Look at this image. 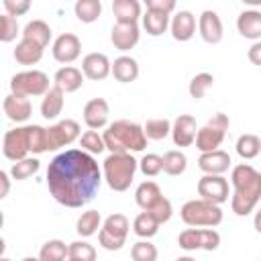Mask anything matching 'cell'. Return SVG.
<instances>
[{
	"label": "cell",
	"mask_w": 261,
	"mask_h": 261,
	"mask_svg": "<svg viewBox=\"0 0 261 261\" xmlns=\"http://www.w3.org/2000/svg\"><path fill=\"white\" fill-rule=\"evenodd\" d=\"M102 169L82 149H67L55 155L47 167V188L55 202L65 208L86 206L100 190Z\"/></svg>",
	"instance_id": "6da1fadb"
},
{
	"label": "cell",
	"mask_w": 261,
	"mask_h": 261,
	"mask_svg": "<svg viewBox=\"0 0 261 261\" xmlns=\"http://www.w3.org/2000/svg\"><path fill=\"white\" fill-rule=\"evenodd\" d=\"M230 208L237 216H249L261 200V173L249 165L239 163L230 169Z\"/></svg>",
	"instance_id": "7a4b0ae2"
},
{
	"label": "cell",
	"mask_w": 261,
	"mask_h": 261,
	"mask_svg": "<svg viewBox=\"0 0 261 261\" xmlns=\"http://www.w3.org/2000/svg\"><path fill=\"white\" fill-rule=\"evenodd\" d=\"M104 149L110 153H139L147 147V137L139 122L120 118L110 122L102 133Z\"/></svg>",
	"instance_id": "3957f363"
},
{
	"label": "cell",
	"mask_w": 261,
	"mask_h": 261,
	"mask_svg": "<svg viewBox=\"0 0 261 261\" xmlns=\"http://www.w3.org/2000/svg\"><path fill=\"white\" fill-rule=\"evenodd\" d=\"M137 173V159L130 153H110L102 161V179L114 192H126Z\"/></svg>",
	"instance_id": "277c9868"
},
{
	"label": "cell",
	"mask_w": 261,
	"mask_h": 261,
	"mask_svg": "<svg viewBox=\"0 0 261 261\" xmlns=\"http://www.w3.org/2000/svg\"><path fill=\"white\" fill-rule=\"evenodd\" d=\"M181 220L192 228H214L222 222V208L206 200H188L179 210Z\"/></svg>",
	"instance_id": "5b68a950"
},
{
	"label": "cell",
	"mask_w": 261,
	"mask_h": 261,
	"mask_svg": "<svg viewBox=\"0 0 261 261\" xmlns=\"http://www.w3.org/2000/svg\"><path fill=\"white\" fill-rule=\"evenodd\" d=\"M230 126V120L224 112H216L212 118H208V122L204 126L198 128L196 133V139H194V145L200 153H210V151H216L220 149L224 137H226V130Z\"/></svg>",
	"instance_id": "8992f818"
},
{
	"label": "cell",
	"mask_w": 261,
	"mask_h": 261,
	"mask_svg": "<svg viewBox=\"0 0 261 261\" xmlns=\"http://www.w3.org/2000/svg\"><path fill=\"white\" fill-rule=\"evenodd\" d=\"M128 230H130L128 218L122 212H114L102 220L98 230V243L106 251H120L126 243Z\"/></svg>",
	"instance_id": "52a82bcc"
},
{
	"label": "cell",
	"mask_w": 261,
	"mask_h": 261,
	"mask_svg": "<svg viewBox=\"0 0 261 261\" xmlns=\"http://www.w3.org/2000/svg\"><path fill=\"white\" fill-rule=\"evenodd\" d=\"M49 88H51L49 75L41 69H24L10 77V94L14 96H22V98L43 96Z\"/></svg>",
	"instance_id": "ba28073f"
},
{
	"label": "cell",
	"mask_w": 261,
	"mask_h": 261,
	"mask_svg": "<svg viewBox=\"0 0 261 261\" xmlns=\"http://www.w3.org/2000/svg\"><path fill=\"white\" fill-rule=\"evenodd\" d=\"M177 245L184 251H216L220 245V234L214 228H186L177 237Z\"/></svg>",
	"instance_id": "9c48e42d"
},
{
	"label": "cell",
	"mask_w": 261,
	"mask_h": 261,
	"mask_svg": "<svg viewBox=\"0 0 261 261\" xmlns=\"http://www.w3.org/2000/svg\"><path fill=\"white\" fill-rule=\"evenodd\" d=\"M45 130H47V149L49 151H57L61 147H67L73 141H77L80 135H82L80 122L73 120V118L57 120L55 124L45 126Z\"/></svg>",
	"instance_id": "30bf717a"
},
{
	"label": "cell",
	"mask_w": 261,
	"mask_h": 261,
	"mask_svg": "<svg viewBox=\"0 0 261 261\" xmlns=\"http://www.w3.org/2000/svg\"><path fill=\"white\" fill-rule=\"evenodd\" d=\"M2 153L12 163L20 161L24 157H31V151H29V124H22V126L6 130L4 139H2Z\"/></svg>",
	"instance_id": "8fae6325"
},
{
	"label": "cell",
	"mask_w": 261,
	"mask_h": 261,
	"mask_svg": "<svg viewBox=\"0 0 261 261\" xmlns=\"http://www.w3.org/2000/svg\"><path fill=\"white\" fill-rule=\"evenodd\" d=\"M198 196L200 200L212 202L216 206L224 204L230 196V188H228V179L224 175H202L198 179Z\"/></svg>",
	"instance_id": "7c38bea8"
},
{
	"label": "cell",
	"mask_w": 261,
	"mask_h": 261,
	"mask_svg": "<svg viewBox=\"0 0 261 261\" xmlns=\"http://www.w3.org/2000/svg\"><path fill=\"white\" fill-rule=\"evenodd\" d=\"M51 53H53V59L57 63H63V65H69L73 63L80 53H82V41L77 35L73 33H61L55 41H53V47H51Z\"/></svg>",
	"instance_id": "4fadbf2b"
},
{
	"label": "cell",
	"mask_w": 261,
	"mask_h": 261,
	"mask_svg": "<svg viewBox=\"0 0 261 261\" xmlns=\"http://www.w3.org/2000/svg\"><path fill=\"white\" fill-rule=\"evenodd\" d=\"M196 27H198V33H200V37H202L204 43L216 45V43L222 41L224 27H222V20H220L218 12H214V10H204V12L198 16Z\"/></svg>",
	"instance_id": "5bb4252c"
},
{
	"label": "cell",
	"mask_w": 261,
	"mask_h": 261,
	"mask_svg": "<svg viewBox=\"0 0 261 261\" xmlns=\"http://www.w3.org/2000/svg\"><path fill=\"white\" fill-rule=\"evenodd\" d=\"M198 133V122L192 114H177L171 122V139L175 147H192Z\"/></svg>",
	"instance_id": "9a60e30c"
},
{
	"label": "cell",
	"mask_w": 261,
	"mask_h": 261,
	"mask_svg": "<svg viewBox=\"0 0 261 261\" xmlns=\"http://www.w3.org/2000/svg\"><path fill=\"white\" fill-rule=\"evenodd\" d=\"M230 155L222 149L210 151V153H200L198 157V167L204 175H224L230 169Z\"/></svg>",
	"instance_id": "2e32d148"
},
{
	"label": "cell",
	"mask_w": 261,
	"mask_h": 261,
	"mask_svg": "<svg viewBox=\"0 0 261 261\" xmlns=\"http://www.w3.org/2000/svg\"><path fill=\"white\" fill-rule=\"evenodd\" d=\"M108 116H110V106L104 98H92L84 106V122L90 130L106 128L108 126Z\"/></svg>",
	"instance_id": "e0dca14e"
},
{
	"label": "cell",
	"mask_w": 261,
	"mask_h": 261,
	"mask_svg": "<svg viewBox=\"0 0 261 261\" xmlns=\"http://www.w3.org/2000/svg\"><path fill=\"white\" fill-rule=\"evenodd\" d=\"M169 31L175 41H190L196 35V16L190 10H177L173 16H169Z\"/></svg>",
	"instance_id": "ac0fdd59"
},
{
	"label": "cell",
	"mask_w": 261,
	"mask_h": 261,
	"mask_svg": "<svg viewBox=\"0 0 261 261\" xmlns=\"http://www.w3.org/2000/svg\"><path fill=\"white\" fill-rule=\"evenodd\" d=\"M82 73L92 82H102L110 75V59L104 53H88L82 59Z\"/></svg>",
	"instance_id": "d6986e66"
},
{
	"label": "cell",
	"mask_w": 261,
	"mask_h": 261,
	"mask_svg": "<svg viewBox=\"0 0 261 261\" xmlns=\"http://www.w3.org/2000/svg\"><path fill=\"white\" fill-rule=\"evenodd\" d=\"M141 39V31L139 24H120L116 22L110 31V41L114 45V49L118 51H130Z\"/></svg>",
	"instance_id": "ffe728a7"
},
{
	"label": "cell",
	"mask_w": 261,
	"mask_h": 261,
	"mask_svg": "<svg viewBox=\"0 0 261 261\" xmlns=\"http://www.w3.org/2000/svg\"><path fill=\"white\" fill-rule=\"evenodd\" d=\"M53 86L59 88L63 94H71V92H77L82 86H84V73L82 69L73 67V65H63L55 71L53 75Z\"/></svg>",
	"instance_id": "44dd1931"
},
{
	"label": "cell",
	"mask_w": 261,
	"mask_h": 261,
	"mask_svg": "<svg viewBox=\"0 0 261 261\" xmlns=\"http://www.w3.org/2000/svg\"><path fill=\"white\" fill-rule=\"evenodd\" d=\"M2 108H4V114L20 124V122H27L31 118V112H33V104L29 98H22V96H14V94H8L2 102Z\"/></svg>",
	"instance_id": "7402d4cb"
},
{
	"label": "cell",
	"mask_w": 261,
	"mask_h": 261,
	"mask_svg": "<svg viewBox=\"0 0 261 261\" xmlns=\"http://www.w3.org/2000/svg\"><path fill=\"white\" fill-rule=\"evenodd\" d=\"M237 31L241 37L251 39V41H259L261 39V12L257 8L251 10H243L237 16Z\"/></svg>",
	"instance_id": "603a6c76"
},
{
	"label": "cell",
	"mask_w": 261,
	"mask_h": 261,
	"mask_svg": "<svg viewBox=\"0 0 261 261\" xmlns=\"http://www.w3.org/2000/svg\"><path fill=\"white\" fill-rule=\"evenodd\" d=\"M110 75L120 84H130L139 77V63L130 55H120L110 61Z\"/></svg>",
	"instance_id": "cb8c5ba5"
},
{
	"label": "cell",
	"mask_w": 261,
	"mask_h": 261,
	"mask_svg": "<svg viewBox=\"0 0 261 261\" xmlns=\"http://www.w3.org/2000/svg\"><path fill=\"white\" fill-rule=\"evenodd\" d=\"M43 53H45V49L33 41H29V39H20L12 51L14 61L20 65H37L43 59Z\"/></svg>",
	"instance_id": "d4e9b609"
},
{
	"label": "cell",
	"mask_w": 261,
	"mask_h": 261,
	"mask_svg": "<svg viewBox=\"0 0 261 261\" xmlns=\"http://www.w3.org/2000/svg\"><path fill=\"white\" fill-rule=\"evenodd\" d=\"M63 104H65V94L59 88L51 86L43 94V100H41V116L47 118V120H55L61 114Z\"/></svg>",
	"instance_id": "484cf974"
},
{
	"label": "cell",
	"mask_w": 261,
	"mask_h": 261,
	"mask_svg": "<svg viewBox=\"0 0 261 261\" xmlns=\"http://www.w3.org/2000/svg\"><path fill=\"white\" fill-rule=\"evenodd\" d=\"M161 188L153 181V179H147V181H141L139 186H137V190H135V202H137V206L143 210V212H147V210H151L159 200H161Z\"/></svg>",
	"instance_id": "4316f807"
},
{
	"label": "cell",
	"mask_w": 261,
	"mask_h": 261,
	"mask_svg": "<svg viewBox=\"0 0 261 261\" xmlns=\"http://www.w3.org/2000/svg\"><path fill=\"white\" fill-rule=\"evenodd\" d=\"M112 14L120 24H137L141 18V2L139 0H114Z\"/></svg>",
	"instance_id": "83f0119b"
},
{
	"label": "cell",
	"mask_w": 261,
	"mask_h": 261,
	"mask_svg": "<svg viewBox=\"0 0 261 261\" xmlns=\"http://www.w3.org/2000/svg\"><path fill=\"white\" fill-rule=\"evenodd\" d=\"M20 35H22V39H29V41H33V43H37V45H41L45 49L49 45L53 33H51V27L45 20L35 18V20H29L24 24V29H22Z\"/></svg>",
	"instance_id": "f1b7e54d"
},
{
	"label": "cell",
	"mask_w": 261,
	"mask_h": 261,
	"mask_svg": "<svg viewBox=\"0 0 261 261\" xmlns=\"http://www.w3.org/2000/svg\"><path fill=\"white\" fill-rule=\"evenodd\" d=\"M141 20H143V29L151 37H159L169 29V14L159 12V10H149L147 8V12L141 14Z\"/></svg>",
	"instance_id": "f546056e"
},
{
	"label": "cell",
	"mask_w": 261,
	"mask_h": 261,
	"mask_svg": "<svg viewBox=\"0 0 261 261\" xmlns=\"http://www.w3.org/2000/svg\"><path fill=\"white\" fill-rule=\"evenodd\" d=\"M188 167V157L179 149H171L161 157V171L167 175H181Z\"/></svg>",
	"instance_id": "4dcf8cb0"
},
{
	"label": "cell",
	"mask_w": 261,
	"mask_h": 261,
	"mask_svg": "<svg viewBox=\"0 0 261 261\" xmlns=\"http://www.w3.org/2000/svg\"><path fill=\"white\" fill-rule=\"evenodd\" d=\"M39 261H67V245L61 239H49L39 249Z\"/></svg>",
	"instance_id": "1f68e13d"
},
{
	"label": "cell",
	"mask_w": 261,
	"mask_h": 261,
	"mask_svg": "<svg viewBox=\"0 0 261 261\" xmlns=\"http://www.w3.org/2000/svg\"><path fill=\"white\" fill-rule=\"evenodd\" d=\"M73 12L80 22H96L102 14V2L100 0H77L73 4Z\"/></svg>",
	"instance_id": "d6a6232c"
},
{
	"label": "cell",
	"mask_w": 261,
	"mask_h": 261,
	"mask_svg": "<svg viewBox=\"0 0 261 261\" xmlns=\"http://www.w3.org/2000/svg\"><path fill=\"white\" fill-rule=\"evenodd\" d=\"M234 149H237V155L241 159H247V161L255 159L261 153V139L257 135H253V133H245V135H241L237 139Z\"/></svg>",
	"instance_id": "836d02e7"
},
{
	"label": "cell",
	"mask_w": 261,
	"mask_h": 261,
	"mask_svg": "<svg viewBox=\"0 0 261 261\" xmlns=\"http://www.w3.org/2000/svg\"><path fill=\"white\" fill-rule=\"evenodd\" d=\"M100 224H102L100 212L98 210H86V212H82V216L75 222V232L80 237L88 239V237H92V234H96L100 230Z\"/></svg>",
	"instance_id": "e575fe53"
},
{
	"label": "cell",
	"mask_w": 261,
	"mask_h": 261,
	"mask_svg": "<svg viewBox=\"0 0 261 261\" xmlns=\"http://www.w3.org/2000/svg\"><path fill=\"white\" fill-rule=\"evenodd\" d=\"M39 169H41V161L31 155V157H24V159H20V161H14L8 175H10V179L22 181V179H29L31 175H35Z\"/></svg>",
	"instance_id": "d590c367"
},
{
	"label": "cell",
	"mask_w": 261,
	"mask_h": 261,
	"mask_svg": "<svg viewBox=\"0 0 261 261\" xmlns=\"http://www.w3.org/2000/svg\"><path fill=\"white\" fill-rule=\"evenodd\" d=\"M159 226H161V224H159L149 212H139V214L135 216V220H133V232H135L137 237H141V239H147V241L157 234Z\"/></svg>",
	"instance_id": "8d00e7d4"
},
{
	"label": "cell",
	"mask_w": 261,
	"mask_h": 261,
	"mask_svg": "<svg viewBox=\"0 0 261 261\" xmlns=\"http://www.w3.org/2000/svg\"><path fill=\"white\" fill-rule=\"evenodd\" d=\"M141 126H143L147 141H161V139L169 137V133H171V122L167 118H149Z\"/></svg>",
	"instance_id": "74e56055"
},
{
	"label": "cell",
	"mask_w": 261,
	"mask_h": 261,
	"mask_svg": "<svg viewBox=\"0 0 261 261\" xmlns=\"http://www.w3.org/2000/svg\"><path fill=\"white\" fill-rule=\"evenodd\" d=\"M214 86V75L208 73V71H200L196 73L192 80H190V86H188V92L194 100H200L206 96V92Z\"/></svg>",
	"instance_id": "f35d334b"
},
{
	"label": "cell",
	"mask_w": 261,
	"mask_h": 261,
	"mask_svg": "<svg viewBox=\"0 0 261 261\" xmlns=\"http://www.w3.org/2000/svg\"><path fill=\"white\" fill-rule=\"evenodd\" d=\"M29 151L31 155L47 153V130L41 124H29Z\"/></svg>",
	"instance_id": "ab89813d"
},
{
	"label": "cell",
	"mask_w": 261,
	"mask_h": 261,
	"mask_svg": "<svg viewBox=\"0 0 261 261\" xmlns=\"http://www.w3.org/2000/svg\"><path fill=\"white\" fill-rule=\"evenodd\" d=\"M80 147H82V151H86L88 155H100L102 151H106L104 149V141H102V135L98 133V130H86V133H82L80 135Z\"/></svg>",
	"instance_id": "60d3db41"
},
{
	"label": "cell",
	"mask_w": 261,
	"mask_h": 261,
	"mask_svg": "<svg viewBox=\"0 0 261 261\" xmlns=\"http://www.w3.org/2000/svg\"><path fill=\"white\" fill-rule=\"evenodd\" d=\"M67 259L73 261H96V249L88 241H73L67 245Z\"/></svg>",
	"instance_id": "b9f144b4"
},
{
	"label": "cell",
	"mask_w": 261,
	"mask_h": 261,
	"mask_svg": "<svg viewBox=\"0 0 261 261\" xmlns=\"http://www.w3.org/2000/svg\"><path fill=\"white\" fill-rule=\"evenodd\" d=\"M157 255H159L157 247L147 239H141L130 247V259L133 261H157Z\"/></svg>",
	"instance_id": "7bdbcfd3"
},
{
	"label": "cell",
	"mask_w": 261,
	"mask_h": 261,
	"mask_svg": "<svg viewBox=\"0 0 261 261\" xmlns=\"http://www.w3.org/2000/svg\"><path fill=\"white\" fill-rule=\"evenodd\" d=\"M137 169H141V173L145 177H155L161 173V155L157 153H145L141 157V161H137Z\"/></svg>",
	"instance_id": "ee69618b"
},
{
	"label": "cell",
	"mask_w": 261,
	"mask_h": 261,
	"mask_svg": "<svg viewBox=\"0 0 261 261\" xmlns=\"http://www.w3.org/2000/svg\"><path fill=\"white\" fill-rule=\"evenodd\" d=\"M18 33H20L18 20L12 18V16H8L6 12L0 14V43H12Z\"/></svg>",
	"instance_id": "f6af8a7d"
},
{
	"label": "cell",
	"mask_w": 261,
	"mask_h": 261,
	"mask_svg": "<svg viewBox=\"0 0 261 261\" xmlns=\"http://www.w3.org/2000/svg\"><path fill=\"white\" fill-rule=\"evenodd\" d=\"M159 224H165L169 218H171V214H173V206H171V202L165 198V196H161V200L151 208V210H147Z\"/></svg>",
	"instance_id": "bcb514c9"
},
{
	"label": "cell",
	"mask_w": 261,
	"mask_h": 261,
	"mask_svg": "<svg viewBox=\"0 0 261 261\" xmlns=\"http://www.w3.org/2000/svg\"><path fill=\"white\" fill-rule=\"evenodd\" d=\"M2 6H4L6 14L12 16V18H18V16H22V14H27L31 10V2L29 0H4Z\"/></svg>",
	"instance_id": "7dc6e473"
},
{
	"label": "cell",
	"mask_w": 261,
	"mask_h": 261,
	"mask_svg": "<svg viewBox=\"0 0 261 261\" xmlns=\"http://www.w3.org/2000/svg\"><path fill=\"white\" fill-rule=\"evenodd\" d=\"M145 4L149 10H159L165 14H171L175 10V0H147Z\"/></svg>",
	"instance_id": "c3c4849f"
},
{
	"label": "cell",
	"mask_w": 261,
	"mask_h": 261,
	"mask_svg": "<svg viewBox=\"0 0 261 261\" xmlns=\"http://www.w3.org/2000/svg\"><path fill=\"white\" fill-rule=\"evenodd\" d=\"M10 186H12L10 175H8L4 169H0V200H4V198L10 194Z\"/></svg>",
	"instance_id": "681fc988"
},
{
	"label": "cell",
	"mask_w": 261,
	"mask_h": 261,
	"mask_svg": "<svg viewBox=\"0 0 261 261\" xmlns=\"http://www.w3.org/2000/svg\"><path fill=\"white\" fill-rule=\"evenodd\" d=\"M247 55H249V61L253 65H261V41H255Z\"/></svg>",
	"instance_id": "f907efd6"
},
{
	"label": "cell",
	"mask_w": 261,
	"mask_h": 261,
	"mask_svg": "<svg viewBox=\"0 0 261 261\" xmlns=\"http://www.w3.org/2000/svg\"><path fill=\"white\" fill-rule=\"evenodd\" d=\"M4 251H6V241L0 237V257H4Z\"/></svg>",
	"instance_id": "816d5d0a"
},
{
	"label": "cell",
	"mask_w": 261,
	"mask_h": 261,
	"mask_svg": "<svg viewBox=\"0 0 261 261\" xmlns=\"http://www.w3.org/2000/svg\"><path fill=\"white\" fill-rule=\"evenodd\" d=\"M175 261H196L194 257H190V255H184V257H177Z\"/></svg>",
	"instance_id": "f5cc1de1"
},
{
	"label": "cell",
	"mask_w": 261,
	"mask_h": 261,
	"mask_svg": "<svg viewBox=\"0 0 261 261\" xmlns=\"http://www.w3.org/2000/svg\"><path fill=\"white\" fill-rule=\"evenodd\" d=\"M2 226H4V212L0 210V228H2Z\"/></svg>",
	"instance_id": "db71d44e"
},
{
	"label": "cell",
	"mask_w": 261,
	"mask_h": 261,
	"mask_svg": "<svg viewBox=\"0 0 261 261\" xmlns=\"http://www.w3.org/2000/svg\"><path fill=\"white\" fill-rule=\"evenodd\" d=\"M22 261H39V259H37V257H24Z\"/></svg>",
	"instance_id": "11a10c76"
},
{
	"label": "cell",
	"mask_w": 261,
	"mask_h": 261,
	"mask_svg": "<svg viewBox=\"0 0 261 261\" xmlns=\"http://www.w3.org/2000/svg\"><path fill=\"white\" fill-rule=\"evenodd\" d=\"M0 261H12V259H8V257H0Z\"/></svg>",
	"instance_id": "9f6ffc18"
},
{
	"label": "cell",
	"mask_w": 261,
	"mask_h": 261,
	"mask_svg": "<svg viewBox=\"0 0 261 261\" xmlns=\"http://www.w3.org/2000/svg\"><path fill=\"white\" fill-rule=\"evenodd\" d=\"M67 261H73V259H67Z\"/></svg>",
	"instance_id": "6f0895ef"
}]
</instances>
